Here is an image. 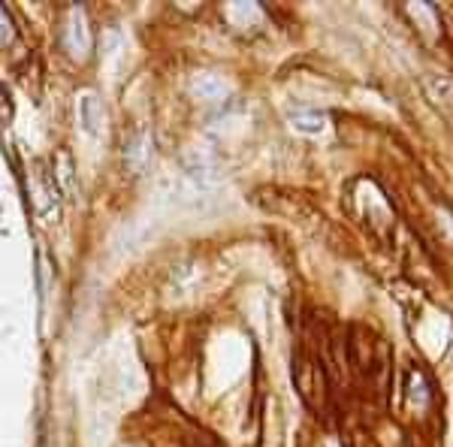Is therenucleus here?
Listing matches in <instances>:
<instances>
[{"instance_id":"1","label":"nucleus","mask_w":453,"mask_h":447,"mask_svg":"<svg viewBox=\"0 0 453 447\" xmlns=\"http://www.w3.org/2000/svg\"><path fill=\"white\" fill-rule=\"evenodd\" d=\"M79 121H82V130H85L88 136H97L100 121H104V112H100L97 100H94L91 94L79 100Z\"/></svg>"},{"instance_id":"2","label":"nucleus","mask_w":453,"mask_h":447,"mask_svg":"<svg viewBox=\"0 0 453 447\" xmlns=\"http://www.w3.org/2000/svg\"><path fill=\"white\" fill-rule=\"evenodd\" d=\"M290 124H294V130H299V134L318 136V134H324L326 119L318 112H296V115H290Z\"/></svg>"},{"instance_id":"3","label":"nucleus","mask_w":453,"mask_h":447,"mask_svg":"<svg viewBox=\"0 0 453 447\" xmlns=\"http://www.w3.org/2000/svg\"><path fill=\"white\" fill-rule=\"evenodd\" d=\"M12 36V31H10V19L4 16V10H0V42H6Z\"/></svg>"}]
</instances>
